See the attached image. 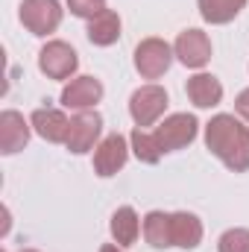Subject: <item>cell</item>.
I'll return each instance as SVG.
<instances>
[{
	"instance_id": "cell-5",
	"label": "cell",
	"mask_w": 249,
	"mask_h": 252,
	"mask_svg": "<svg viewBox=\"0 0 249 252\" xmlns=\"http://www.w3.org/2000/svg\"><path fill=\"white\" fill-rule=\"evenodd\" d=\"M196 129H199L196 118H193V115H187V112H179V115L164 118V124L158 126L153 135H156V141H158L161 153H173V150L187 147V144L196 138Z\"/></svg>"
},
{
	"instance_id": "cell-16",
	"label": "cell",
	"mask_w": 249,
	"mask_h": 252,
	"mask_svg": "<svg viewBox=\"0 0 249 252\" xmlns=\"http://www.w3.org/2000/svg\"><path fill=\"white\" fill-rule=\"evenodd\" d=\"M144 238L153 250H167L173 247V229H170V214L164 211H150L144 217Z\"/></svg>"
},
{
	"instance_id": "cell-11",
	"label": "cell",
	"mask_w": 249,
	"mask_h": 252,
	"mask_svg": "<svg viewBox=\"0 0 249 252\" xmlns=\"http://www.w3.org/2000/svg\"><path fill=\"white\" fill-rule=\"evenodd\" d=\"M30 126L32 124H27L21 112L6 109L0 115V153L3 156H12V153L24 150L27 141H30Z\"/></svg>"
},
{
	"instance_id": "cell-10",
	"label": "cell",
	"mask_w": 249,
	"mask_h": 252,
	"mask_svg": "<svg viewBox=\"0 0 249 252\" xmlns=\"http://www.w3.org/2000/svg\"><path fill=\"white\" fill-rule=\"evenodd\" d=\"M173 53L179 56V62L185 67H202L211 59V41L202 30H185V32H179Z\"/></svg>"
},
{
	"instance_id": "cell-4",
	"label": "cell",
	"mask_w": 249,
	"mask_h": 252,
	"mask_svg": "<svg viewBox=\"0 0 249 252\" xmlns=\"http://www.w3.org/2000/svg\"><path fill=\"white\" fill-rule=\"evenodd\" d=\"M173 62V50L167 41L161 38H144L135 47V67L144 79H158L167 73V67Z\"/></svg>"
},
{
	"instance_id": "cell-21",
	"label": "cell",
	"mask_w": 249,
	"mask_h": 252,
	"mask_svg": "<svg viewBox=\"0 0 249 252\" xmlns=\"http://www.w3.org/2000/svg\"><path fill=\"white\" fill-rule=\"evenodd\" d=\"M67 9H70V15L91 21L106 9V0H67Z\"/></svg>"
},
{
	"instance_id": "cell-19",
	"label": "cell",
	"mask_w": 249,
	"mask_h": 252,
	"mask_svg": "<svg viewBox=\"0 0 249 252\" xmlns=\"http://www.w3.org/2000/svg\"><path fill=\"white\" fill-rule=\"evenodd\" d=\"M129 144H132V153L138 156V161H144V164H156V161L161 158V147H158L156 135L144 132L141 126H135V129H132Z\"/></svg>"
},
{
	"instance_id": "cell-22",
	"label": "cell",
	"mask_w": 249,
	"mask_h": 252,
	"mask_svg": "<svg viewBox=\"0 0 249 252\" xmlns=\"http://www.w3.org/2000/svg\"><path fill=\"white\" fill-rule=\"evenodd\" d=\"M235 109H238V115H241V118L249 124V88L238 94V100H235Z\"/></svg>"
},
{
	"instance_id": "cell-17",
	"label": "cell",
	"mask_w": 249,
	"mask_h": 252,
	"mask_svg": "<svg viewBox=\"0 0 249 252\" xmlns=\"http://www.w3.org/2000/svg\"><path fill=\"white\" fill-rule=\"evenodd\" d=\"M138 232H141V223H138V214L135 208H118L115 217H112V238L121 244V247H132L138 241Z\"/></svg>"
},
{
	"instance_id": "cell-3",
	"label": "cell",
	"mask_w": 249,
	"mask_h": 252,
	"mask_svg": "<svg viewBox=\"0 0 249 252\" xmlns=\"http://www.w3.org/2000/svg\"><path fill=\"white\" fill-rule=\"evenodd\" d=\"M167 109V91L158 85H141L132 97H129V115L132 121L141 126H153Z\"/></svg>"
},
{
	"instance_id": "cell-13",
	"label": "cell",
	"mask_w": 249,
	"mask_h": 252,
	"mask_svg": "<svg viewBox=\"0 0 249 252\" xmlns=\"http://www.w3.org/2000/svg\"><path fill=\"white\" fill-rule=\"evenodd\" d=\"M187 97H190V103L196 106V109H211V106H217L220 100H223V85H220V79L217 76H211V73H196V76H190L185 85Z\"/></svg>"
},
{
	"instance_id": "cell-7",
	"label": "cell",
	"mask_w": 249,
	"mask_h": 252,
	"mask_svg": "<svg viewBox=\"0 0 249 252\" xmlns=\"http://www.w3.org/2000/svg\"><path fill=\"white\" fill-rule=\"evenodd\" d=\"M100 132H103V118L97 115V112H79V115H73L70 118V132H67V150L70 153H76V156H82V153H88L91 147H94V141L100 138Z\"/></svg>"
},
{
	"instance_id": "cell-15",
	"label": "cell",
	"mask_w": 249,
	"mask_h": 252,
	"mask_svg": "<svg viewBox=\"0 0 249 252\" xmlns=\"http://www.w3.org/2000/svg\"><path fill=\"white\" fill-rule=\"evenodd\" d=\"M88 41L91 44H97V47H109V44H115L118 38H121V18H118V12H112V9H103L97 18H91L88 21Z\"/></svg>"
},
{
	"instance_id": "cell-20",
	"label": "cell",
	"mask_w": 249,
	"mask_h": 252,
	"mask_svg": "<svg viewBox=\"0 0 249 252\" xmlns=\"http://www.w3.org/2000/svg\"><path fill=\"white\" fill-rule=\"evenodd\" d=\"M217 252H249V229H229L223 232Z\"/></svg>"
},
{
	"instance_id": "cell-14",
	"label": "cell",
	"mask_w": 249,
	"mask_h": 252,
	"mask_svg": "<svg viewBox=\"0 0 249 252\" xmlns=\"http://www.w3.org/2000/svg\"><path fill=\"white\" fill-rule=\"evenodd\" d=\"M170 229H173V247L196 250L202 241V223L196 214H187V211L170 214Z\"/></svg>"
},
{
	"instance_id": "cell-6",
	"label": "cell",
	"mask_w": 249,
	"mask_h": 252,
	"mask_svg": "<svg viewBox=\"0 0 249 252\" xmlns=\"http://www.w3.org/2000/svg\"><path fill=\"white\" fill-rule=\"evenodd\" d=\"M38 67L50 79H67L79 67V59H76V50L67 41H47L38 53Z\"/></svg>"
},
{
	"instance_id": "cell-9",
	"label": "cell",
	"mask_w": 249,
	"mask_h": 252,
	"mask_svg": "<svg viewBox=\"0 0 249 252\" xmlns=\"http://www.w3.org/2000/svg\"><path fill=\"white\" fill-rule=\"evenodd\" d=\"M103 100V82L94 76H76L62 88V106L64 109H91Z\"/></svg>"
},
{
	"instance_id": "cell-12",
	"label": "cell",
	"mask_w": 249,
	"mask_h": 252,
	"mask_svg": "<svg viewBox=\"0 0 249 252\" xmlns=\"http://www.w3.org/2000/svg\"><path fill=\"white\" fill-rule=\"evenodd\" d=\"M30 124L50 144L67 141V132H70V121L64 118V112H59V109H35L32 118H30Z\"/></svg>"
},
{
	"instance_id": "cell-24",
	"label": "cell",
	"mask_w": 249,
	"mask_h": 252,
	"mask_svg": "<svg viewBox=\"0 0 249 252\" xmlns=\"http://www.w3.org/2000/svg\"><path fill=\"white\" fill-rule=\"evenodd\" d=\"M21 252H35V250H21Z\"/></svg>"
},
{
	"instance_id": "cell-18",
	"label": "cell",
	"mask_w": 249,
	"mask_h": 252,
	"mask_svg": "<svg viewBox=\"0 0 249 252\" xmlns=\"http://www.w3.org/2000/svg\"><path fill=\"white\" fill-rule=\"evenodd\" d=\"M247 0H199V15L208 24H229L241 15Z\"/></svg>"
},
{
	"instance_id": "cell-2",
	"label": "cell",
	"mask_w": 249,
	"mask_h": 252,
	"mask_svg": "<svg viewBox=\"0 0 249 252\" xmlns=\"http://www.w3.org/2000/svg\"><path fill=\"white\" fill-rule=\"evenodd\" d=\"M21 24L32 35H50L62 24V6L59 0H24L21 3Z\"/></svg>"
},
{
	"instance_id": "cell-8",
	"label": "cell",
	"mask_w": 249,
	"mask_h": 252,
	"mask_svg": "<svg viewBox=\"0 0 249 252\" xmlns=\"http://www.w3.org/2000/svg\"><path fill=\"white\" fill-rule=\"evenodd\" d=\"M126 158H129V144H126V138L121 132H115V135L100 141V147L94 153V170H97V176L109 179L124 167Z\"/></svg>"
},
{
	"instance_id": "cell-1",
	"label": "cell",
	"mask_w": 249,
	"mask_h": 252,
	"mask_svg": "<svg viewBox=\"0 0 249 252\" xmlns=\"http://www.w3.org/2000/svg\"><path fill=\"white\" fill-rule=\"evenodd\" d=\"M205 147L235 173L249 170V126L235 115H217L205 126Z\"/></svg>"
},
{
	"instance_id": "cell-23",
	"label": "cell",
	"mask_w": 249,
	"mask_h": 252,
	"mask_svg": "<svg viewBox=\"0 0 249 252\" xmlns=\"http://www.w3.org/2000/svg\"><path fill=\"white\" fill-rule=\"evenodd\" d=\"M100 252H121L115 244H106V247H100Z\"/></svg>"
}]
</instances>
